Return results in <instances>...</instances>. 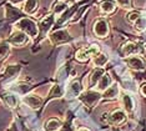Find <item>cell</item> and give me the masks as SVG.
<instances>
[{
  "label": "cell",
  "mask_w": 146,
  "mask_h": 131,
  "mask_svg": "<svg viewBox=\"0 0 146 131\" xmlns=\"http://www.w3.org/2000/svg\"><path fill=\"white\" fill-rule=\"evenodd\" d=\"M61 127H62V124H61V121H59L58 119L48 120L44 125L45 131H58V130H60Z\"/></svg>",
  "instance_id": "cell-16"
},
{
  "label": "cell",
  "mask_w": 146,
  "mask_h": 131,
  "mask_svg": "<svg viewBox=\"0 0 146 131\" xmlns=\"http://www.w3.org/2000/svg\"><path fill=\"white\" fill-rule=\"evenodd\" d=\"M104 74H105V71H104V69H102V68L94 69V71H92L91 75H90V80H89V85H90V87L96 86V84L99 82V80L102 78V75H104Z\"/></svg>",
  "instance_id": "cell-14"
},
{
  "label": "cell",
  "mask_w": 146,
  "mask_h": 131,
  "mask_svg": "<svg viewBox=\"0 0 146 131\" xmlns=\"http://www.w3.org/2000/svg\"><path fill=\"white\" fill-rule=\"evenodd\" d=\"M140 92H141V95H142V96H145V97H146V84L141 85V87H140Z\"/></svg>",
  "instance_id": "cell-32"
},
{
  "label": "cell",
  "mask_w": 146,
  "mask_h": 131,
  "mask_svg": "<svg viewBox=\"0 0 146 131\" xmlns=\"http://www.w3.org/2000/svg\"><path fill=\"white\" fill-rule=\"evenodd\" d=\"M134 26L136 30H139V31H144V30H146V18H144V16H140L136 21L134 23Z\"/></svg>",
  "instance_id": "cell-25"
},
{
  "label": "cell",
  "mask_w": 146,
  "mask_h": 131,
  "mask_svg": "<svg viewBox=\"0 0 146 131\" xmlns=\"http://www.w3.org/2000/svg\"><path fill=\"white\" fill-rule=\"evenodd\" d=\"M140 16H141V14H140L139 11H131V13H129V14L126 15V19H127V21H129V23L134 24L136 20L140 18Z\"/></svg>",
  "instance_id": "cell-28"
},
{
  "label": "cell",
  "mask_w": 146,
  "mask_h": 131,
  "mask_svg": "<svg viewBox=\"0 0 146 131\" xmlns=\"http://www.w3.org/2000/svg\"><path fill=\"white\" fill-rule=\"evenodd\" d=\"M20 65H10L5 69V72H4V76L5 78H14L16 76L19 72H20Z\"/></svg>",
  "instance_id": "cell-21"
},
{
  "label": "cell",
  "mask_w": 146,
  "mask_h": 131,
  "mask_svg": "<svg viewBox=\"0 0 146 131\" xmlns=\"http://www.w3.org/2000/svg\"><path fill=\"white\" fill-rule=\"evenodd\" d=\"M126 65L132 70H144L146 68V63L145 60L140 58L139 55H132V56H127L125 59Z\"/></svg>",
  "instance_id": "cell-5"
},
{
  "label": "cell",
  "mask_w": 146,
  "mask_h": 131,
  "mask_svg": "<svg viewBox=\"0 0 146 131\" xmlns=\"http://www.w3.org/2000/svg\"><path fill=\"white\" fill-rule=\"evenodd\" d=\"M108 61H109L108 56H106L105 54H100V53H99L96 56H94V59H92V63H94V65L96 68H102V66L106 65Z\"/></svg>",
  "instance_id": "cell-20"
},
{
  "label": "cell",
  "mask_w": 146,
  "mask_h": 131,
  "mask_svg": "<svg viewBox=\"0 0 146 131\" xmlns=\"http://www.w3.org/2000/svg\"><path fill=\"white\" fill-rule=\"evenodd\" d=\"M13 3H19V1H21V0H11Z\"/></svg>",
  "instance_id": "cell-34"
},
{
  "label": "cell",
  "mask_w": 146,
  "mask_h": 131,
  "mask_svg": "<svg viewBox=\"0 0 146 131\" xmlns=\"http://www.w3.org/2000/svg\"><path fill=\"white\" fill-rule=\"evenodd\" d=\"M78 6H79V5H74V8H71V9H70V14H71V13H74V11H75V10H76V8H78ZM68 18H69V16H68V13H65V14H62L61 19L59 20V23H62V21H64V20H66Z\"/></svg>",
  "instance_id": "cell-31"
},
{
  "label": "cell",
  "mask_w": 146,
  "mask_h": 131,
  "mask_svg": "<svg viewBox=\"0 0 146 131\" xmlns=\"http://www.w3.org/2000/svg\"><path fill=\"white\" fill-rule=\"evenodd\" d=\"M80 97L86 106H95L99 100H100L101 95L99 94V91H92V90H90V91L81 92Z\"/></svg>",
  "instance_id": "cell-4"
},
{
  "label": "cell",
  "mask_w": 146,
  "mask_h": 131,
  "mask_svg": "<svg viewBox=\"0 0 146 131\" xmlns=\"http://www.w3.org/2000/svg\"><path fill=\"white\" fill-rule=\"evenodd\" d=\"M50 40L54 45H59V44L66 43L70 40V35L66 30H58V31L52 33L50 35Z\"/></svg>",
  "instance_id": "cell-8"
},
{
  "label": "cell",
  "mask_w": 146,
  "mask_h": 131,
  "mask_svg": "<svg viewBox=\"0 0 146 131\" xmlns=\"http://www.w3.org/2000/svg\"><path fill=\"white\" fill-rule=\"evenodd\" d=\"M81 92H82L81 84L79 81H74V82H71V85H70V87H69V90H68V96L69 95H70L71 97L79 96V95H81Z\"/></svg>",
  "instance_id": "cell-18"
},
{
  "label": "cell",
  "mask_w": 146,
  "mask_h": 131,
  "mask_svg": "<svg viewBox=\"0 0 146 131\" xmlns=\"http://www.w3.org/2000/svg\"><path fill=\"white\" fill-rule=\"evenodd\" d=\"M78 131H89V130L88 129H79Z\"/></svg>",
  "instance_id": "cell-33"
},
{
  "label": "cell",
  "mask_w": 146,
  "mask_h": 131,
  "mask_svg": "<svg viewBox=\"0 0 146 131\" xmlns=\"http://www.w3.org/2000/svg\"><path fill=\"white\" fill-rule=\"evenodd\" d=\"M100 53V49H99L98 45H90V46H85V48L79 49L75 54V58L78 61H88L91 58L96 56L98 54Z\"/></svg>",
  "instance_id": "cell-2"
},
{
  "label": "cell",
  "mask_w": 146,
  "mask_h": 131,
  "mask_svg": "<svg viewBox=\"0 0 146 131\" xmlns=\"http://www.w3.org/2000/svg\"><path fill=\"white\" fill-rule=\"evenodd\" d=\"M28 40H29V36L25 33L20 31V30H16V31H14L10 35L8 43L9 45H13V46H23L28 43Z\"/></svg>",
  "instance_id": "cell-3"
},
{
  "label": "cell",
  "mask_w": 146,
  "mask_h": 131,
  "mask_svg": "<svg viewBox=\"0 0 146 131\" xmlns=\"http://www.w3.org/2000/svg\"><path fill=\"white\" fill-rule=\"evenodd\" d=\"M88 6H89V5H84V6H82V8L80 9V11H78V13H76V14L74 15V18L71 19L72 21H76V20H78V19H80V18H81V14L85 11L86 9H88Z\"/></svg>",
  "instance_id": "cell-30"
},
{
  "label": "cell",
  "mask_w": 146,
  "mask_h": 131,
  "mask_svg": "<svg viewBox=\"0 0 146 131\" xmlns=\"http://www.w3.org/2000/svg\"><path fill=\"white\" fill-rule=\"evenodd\" d=\"M121 102H122V106H124V110L126 112H132L135 109V101L134 99L127 95V94H124L121 97Z\"/></svg>",
  "instance_id": "cell-13"
},
{
  "label": "cell",
  "mask_w": 146,
  "mask_h": 131,
  "mask_svg": "<svg viewBox=\"0 0 146 131\" xmlns=\"http://www.w3.org/2000/svg\"><path fill=\"white\" fill-rule=\"evenodd\" d=\"M10 54V46L8 44H0V61Z\"/></svg>",
  "instance_id": "cell-26"
},
{
  "label": "cell",
  "mask_w": 146,
  "mask_h": 131,
  "mask_svg": "<svg viewBox=\"0 0 146 131\" xmlns=\"http://www.w3.org/2000/svg\"><path fill=\"white\" fill-rule=\"evenodd\" d=\"M68 9V4L65 1H60L55 5L54 8V14H64V11Z\"/></svg>",
  "instance_id": "cell-27"
},
{
  "label": "cell",
  "mask_w": 146,
  "mask_h": 131,
  "mask_svg": "<svg viewBox=\"0 0 146 131\" xmlns=\"http://www.w3.org/2000/svg\"><path fill=\"white\" fill-rule=\"evenodd\" d=\"M54 21H55V16L54 15L45 16V18L40 21V24H39V33L42 34V35H46L49 33V30L52 28Z\"/></svg>",
  "instance_id": "cell-9"
},
{
  "label": "cell",
  "mask_w": 146,
  "mask_h": 131,
  "mask_svg": "<svg viewBox=\"0 0 146 131\" xmlns=\"http://www.w3.org/2000/svg\"><path fill=\"white\" fill-rule=\"evenodd\" d=\"M142 51V48L140 45H137L136 43L132 41H127L122 45L121 48V53L124 56H131V55H137L139 53Z\"/></svg>",
  "instance_id": "cell-7"
},
{
  "label": "cell",
  "mask_w": 146,
  "mask_h": 131,
  "mask_svg": "<svg viewBox=\"0 0 146 131\" xmlns=\"http://www.w3.org/2000/svg\"><path fill=\"white\" fill-rule=\"evenodd\" d=\"M23 102L26 104L31 109H39L42 105V99L38 95H26L23 99Z\"/></svg>",
  "instance_id": "cell-11"
},
{
  "label": "cell",
  "mask_w": 146,
  "mask_h": 131,
  "mask_svg": "<svg viewBox=\"0 0 146 131\" xmlns=\"http://www.w3.org/2000/svg\"><path fill=\"white\" fill-rule=\"evenodd\" d=\"M116 1H117V4L124 9H129L131 5V0H116Z\"/></svg>",
  "instance_id": "cell-29"
},
{
  "label": "cell",
  "mask_w": 146,
  "mask_h": 131,
  "mask_svg": "<svg viewBox=\"0 0 146 131\" xmlns=\"http://www.w3.org/2000/svg\"><path fill=\"white\" fill-rule=\"evenodd\" d=\"M126 120V114L125 111L117 109L115 111H112L110 115H109V122L112 124V125H120Z\"/></svg>",
  "instance_id": "cell-10"
},
{
  "label": "cell",
  "mask_w": 146,
  "mask_h": 131,
  "mask_svg": "<svg viewBox=\"0 0 146 131\" xmlns=\"http://www.w3.org/2000/svg\"><path fill=\"white\" fill-rule=\"evenodd\" d=\"M6 15H8V19L9 20H14V19H21V13L19 11L18 9H15L14 6H9L6 8Z\"/></svg>",
  "instance_id": "cell-22"
},
{
  "label": "cell",
  "mask_w": 146,
  "mask_h": 131,
  "mask_svg": "<svg viewBox=\"0 0 146 131\" xmlns=\"http://www.w3.org/2000/svg\"><path fill=\"white\" fill-rule=\"evenodd\" d=\"M100 9H101L102 13H105V14H111V13L115 11L116 4H115V1H112V0H105V1H102L100 4Z\"/></svg>",
  "instance_id": "cell-17"
},
{
  "label": "cell",
  "mask_w": 146,
  "mask_h": 131,
  "mask_svg": "<svg viewBox=\"0 0 146 131\" xmlns=\"http://www.w3.org/2000/svg\"><path fill=\"white\" fill-rule=\"evenodd\" d=\"M16 29L25 33L30 38H36L39 35V26L30 18H21L16 21Z\"/></svg>",
  "instance_id": "cell-1"
},
{
  "label": "cell",
  "mask_w": 146,
  "mask_h": 131,
  "mask_svg": "<svg viewBox=\"0 0 146 131\" xmlns=\"http://www.w3.org/2000/svg\"><path fill=\"white\" fill-rule=\"evenodd\" d=\"M111 84H112L111 76L109 75V74H104V75H102V78L99 80V82L96 84V91H102V92H104L105 90L111 85Z\"/></svg>",
  "instance_id": "cell-12"
},
{
  "label": "cell",
  "mask_w": 146,
  "mask_h": 131,
  "mask_svg": "<svg viewBox=\"0 0 146 131\" xmlns=\"http://www.w3.org/2000/svg\"><path fill=\"white\" fill-rule=\"evenodd\" d=\"M64 92H65V89L62 86L60 85H55L54 87H52V90H51V92L49 94V99H54V97H60L64 95Z\"/></svg>",
  "instance_id": "cell-23"
},
{
  "label": "cell",
  "mask_w": 146,
  "mask_h": 131,
  "mask_svg": "<svg viewBox=\"0 0 146 131\" xmlns=\"http://www.w3.org/2000/svg\"><path fill=\"white\" fill-rule=\"evenodd\" d=\"M94 34L98 38H106L109 35V24L105 19L96 20L94 24Z\"/></svg>",
  "instance_id": "cell-6"
},
{
  "label": "cell",
  "mask_w": 146,
  "mask_h": 131,
  "mask_svg": "<svg viewBox=\"0 0 146 131\" xmlns=\"http://www.w3.org/2000/svg\"><path fill=\"white\" fill-rule=\"evenodd\" d=\"M4 101L9 107H15L16 105H18V97H16L15 95H13V94H10V95H5Z\"/></svg>",
  "instance_id": "cell-24"
},
{
  "label": "cell",
  "mask_w": 146,
  "mask_h": 131,
  "mask_svg": "<svg viewBox=\"0 0 146 131\" xmlns=\"http://www.w3.org/2000/svg\"><path fill=\"white\" fill-rule=\"evenodd\" d=\"M39 5V0H26L25 4H24V11L26 14H34L38 9Z\"/></svg>",
  "instance_id": "cell-19"
},
{
  "label": "cell",
  "mask_w": 146,
  "mask_h": 131,
  "mask_svg": "<svg viewBox=\"0 0 146 131\" xmlns=\"http://www.w3.org/2000/svg\"><path fill=\"white\" fill-rule=\"evenodd\" d=\"M117 95H119V85L117 84H111L104 91L102 97H105V99H115Z\"/></svg>",
  "instance_id": "cell-15"
}]
</instances>
